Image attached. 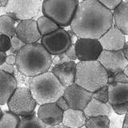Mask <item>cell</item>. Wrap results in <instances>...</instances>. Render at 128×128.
<instances>
[{"mask_svg":"<svg viewBox=\"0 0 128 128\" xmlns=\"http://www.w3.org/2000/svg\"><path fill=\"white\" fill-rule=\"evenodd\" d=\"M114 25L113 14L98 0L79 2L70 30L81 38L98 40Z\"/></svg>","mask_w":128,"mask_h":128,"instance_id":"1","label":"cell"},{"mask_svg":"<svg viewBox=\"0 0 128 128\" xmlns=\"http://www.w3.org/2000/svg\"><path fill=\"white\" fill-rule=\"evenodd\" d=\"M52 55L41 43L26 44L16 54L15 67L27 77H35L49 71Z\"/></svg>","mask_w":128,"mask_h":128,"instance_id":"2","label":"cell"},{"mask_svg":"<svg viewBox=\"0 0 128 128\" xmlns=\"http://www.w3.org/2000/svg\"><path fill=\"white\" fill-rule=\"evenodd\" d=\"M29 89L38 105L55 102L63 95L66 87L51 71L32 78Z\"/></svg>","mask_w":128,"mask_h":128,"instance_id":"3","label":"cell"},{"mask_svg":"<svg viewBox=\"0 0 128 128\" xmlns=\"http://www.w3.org/2000/svg\"><path fill=\"white\" fill-rule=\"evenodd\" d=\"M108 78L106 70L98 60L77 63L75 83L91 93L107 86Z\"/></svg>","mask_w":128,"mask_h":128,"instance_id":"4","label":"cell"},{"mask_svg":"<svg viewBox=\"0 0 128 128\" xmlns=\"http://www.w3.org/2000/svg\"><path fill=\"white\" fill-rule=\"evenodd\" d=\"M78 0H45L42 3L43 15L62 27L70 26L78 6Z\"/></svg>","mask_w":128,"mask_h":128,"instance_id":"5","label":"cell"},{"mask_svg":"<svg viewBox=\"0 0 128 128\" xmlns=\"http://www.w3.org/2000/svg\"><path fill=\"white\" fill-rule=\"evenodd\" d=\"M8 109L20 118L31 114L37 106L29 87L18 86L7 102Z\"/></svg>","mask_w":128,"mask_h":128,"instance_id":"6","label":"cell"},{"mask_svg":"<svg viewBox=\"0 0 128 128\" xmlns=\"http://www.w3.org/2000/svg\"><path fill=\"white\" fill-rule=\"evenodd\" d=\"M42 3L40 0H9L5 7L6 14L18 22L33 19L39 13Z\"/></svg>","mask_w":128,"mask_h":128,"instance_id":"7","label":"cell"},{"mask_svg":"<svg viewBox=\"0 0 128 128\" xmlns=\"http://www.w3.org/2000/svg\"><path fill=\"white\" fill-rule=\"evenodd\" d=\"M41 44L51 55L54 56L65 53L71 46L72 41L67 30L59 28L50 34L42 36Z\"/></svg>","mask_w":128,"mask_h":128,"instance_id":"8","label":"cell"},{"mask_svg":"<svg viewBox=\"0 0 128 128\" xmlns=\"http://www.w3.org/2000/svg\"><path fill=\"white\" fill-rule=\"evenodd\" d=\"M98 61L105 68L109 77L123 71L128 64L122 50L111 51L103 50L99 55Z\"/></svg>","mask_w":128,"mask_h":128,"instance_id":"9","label":"cell"},{"mask_svg":"<svg viewBox=\"0 0 128 128\" xmlns=\"http://www.w3.org/2000/svg\"><path fill=\"white\" fill-rule=\"evenodd\" d=\"M77 59L80 62L95 61L103 50L97 39L78 38L74 43Z\"/></svg>","mask_w":128,"mask_h":128,"instance_id":"10","label":"cell"},{"mask_svg":"<svg viewBox=\"0 0 128 128\" xmlns=\"http://www.w3.org/2000/svg\"><path fill=\"white\" fill-rule=\"evenodd\" d=\"M62 96L70 109L83 110L92 98V93L74 83L66 87Z\"/></svg>","mask_w":128,"mask_h":128,"instance_id":"11","label":"cell"},{"mask_svg":"<svg viewBox=\"0 0 128 128\" xmlns=\"http://www.w3.org/2000/svg\"><path fill=\"white\" fill-rule=\"evenodd\" d=\"M16 36L26 44H33L41 40L42 35L34 19L21 21L16 26Z\"/></svg>","mask_w":128,"mask_h":128,"instance_id":"12","label":"cell"},{"mask_svg":"<svg viewBox=\"0 0 128 128\" xmlns=\"http://www.w3.org/2000/svg\"><path fill=\"white\" fill-rule=\"evenodd\" d=\"M98 41L103 50L111 51L122 50L126 43V36L113 25L98 39Z\"/></svg>","mask_w":128,"mask_h":128,"instance_id":"13","label":"cell"},{"mask_svg":"<svg viewBox=\"0 0 128 128\" xmlns=\"http://www.w3.org/2000/svg\"><path fill=\"white\" fill-rule=\"evenodd\" d=\"M37 116L46 126H53L62 123L63 110L60 109L56 102L43 104L38 107Z\"/></svg>","mask_w":128,"mask_h":128,"instance_id":"14","label":"cell"},{"mask_svg":"<svg viewBox=\"0 0 128 128\" xmlns=\"http://www.w3.org/2000/svg\"><path fill=\"white\" fill-rule=\"evenodd\" d=\"M76 66L77 63L74 61H70L61 65H54L50 71L56 76L62 86L67 87L75 83Z\"/></svg>","mask_w":128,"mask_h":128,"instance_id":"15","label":"cell"},{"mask_svg":"<svg viewBox=\"0 0 128 128\" xmlns=\"http://www.w3.org/2000/svg\"><path fill=\"white\" fill-rule=\"evenodd\" d=\"M17 87V82L14 75L0 70V106L7 104Z\"/></svg>","mask_w":128,"mask_h":128,"instance_id":"16","label":"cell"},{"mask_svg":"<svg viewBox=\"0 0 128 128\" xmlns=\"http://www.w3.org/2000/svg\"><path fill=\"white\" fill-rule=\"evenodd\" d=\"M108 86V103L110 106L128 102V83L111 82Z\"/></svg>","mask_w":128,"mask_h":128,"instance_id":"17","label":"cell"},{"mask_svg":"<svg viewBox=\"0 0 128 128\" xmlns=\"http://www.w3.org/2000/svg\"><path fill=\"white\" fill-rule=\"evenodd\" d=\"M86 116L83 110L69 108L63 111L62 124L69 128H81L85 126Z\"/></svg>","mask_w":128,"mask_h":128,"instance_id":"18","label":"cell"},{"mask_svg":"<svg viewBox=\"0 0 128 128\" xmlns=\"http://www.w3.org/2000/svg\"><path fill=\"white\" fill-rule=\"evenodd\" d=\"M112 14L114 25L122 33L128 35V1H122Z\"/></svg>","mask_w":128,"mask_h":128,"instance_id":"19","label":"cell"},{"mask_svg":"<svg viewBox=\"0 0 128 128\" xmlns=\"http://www.w3.org/2000/svg\"><path fill=\"white\" fill-rule=\"evenodd\" d=\"M83 111L86 118L94 117V116L109 117L111 113V106L108 102L104 103L94 98H91Z\"/></svg>","mask_w":128,"mask_h":128,"instance_id":"20","label":"cell"},{"mask_svg":"<svg viewBox=\"0 0 128 128\" xmlns=\"http://www.w3.org/2000/svg\"><path fill=\"white\" fill-rule=\"evenodd\" d=\"M37 22V25L38 30L41 34L42 37V36H46L48 34H50L51 33L56 31L59 29V26L58 24H56L53 20L50 18L46 17V16L42 15L36 20Z\"/></svg>","mask_w":128,"mask_h":128,"instance_id":"21","label":"cell"},{"mask_svg":"<svg viewBox=\"0 0 128 128\" xmlns=\"http://www.w3.org/2000/svg\"><path fill=\"white\" fill-rule=\"evenodd\" d=\"M15 23L16 21L7 14L0 16V34L12 38L15 35Z\"/></svg>","mask_w":128,"mask_h":128,"instance_id":"22","label":"cell"},{"mask_svg":"<svg viewBox=\"0 0 128 128\" xmlns=\"http://www.w3.org/2000/svg\"><path fill=\"white\" fill-rule=\"evenodd\" d=\"M18 128H47L41 120L38 118L37 114L33 112L31 114L22 117L20 119Z\"/></svg>","mask_w":128,"mask_h":128,"instance_id":"23","label":"cell"},{"mask_svg":"<svg viewBox=\"0 0 128 128\" xmlns=\"http://www.w3.org/2000/svg\"><path fill=\"white\" fill-rule=\"evenodd\" d=\"M21 118L10 110L2 112L0 118V128H18Z\"/></svg>","mask_w":128,"mask_h":128,"instance_id":"24","label":"cell"},{"mask_svg":"<svg viewBox=\"0 0 128 128\" xmlns=\"http://www.w3.org/2000/svg\"><path fill=\"white\" fill-rule=\"evenodd\" d=\"M110 121L107 116H94L86 118L85 126L86 128H110Z\"/></svg>","mask_w":128,"mask_h":128,"instance_id":"25","label":"cell"},{"mask_svg":"<svg viewBox=\"0 0 128 128\" xmlns=\"http://www.w3.org/2000/svg\"><path fill=\"white\" fill-rule=\"evenodd\" d=\"M14 77L16 80V82H17L18 86H22V87H29L30 83L32 80L31 77H27V76L24 75L16 67L14 69Z\"/></svg>","mask_w":128,"mask_h":128,"instance_id":"26","label":"cell"},{"mask_svg":"<svg viewBox=\"0 0 128 128\" xmlns=\"http://www.w3.org/2000/svg\"><path fill=\"white\" fill-rule=\"evenodd\" d=\"M10 41H11V47H10V49L6 52V54L9 53V54H17L18 52L21 50L23 46H26V44L24 43L22 40H20L17 36H16V34L10 38Z\"/></svg>","mask_w":128,"mask_h":128,"instance_id":"27","label":"cell"},{"mask_svg":"<svg viewBox=\"0 0 128 128\" xmlns=\"http://www.w3.org/2000/svg\"><path fill=\"white\" fill-rule=\"evenodd\" d=\"M92 98H94L98 101L107 103L108 102V86H105L92 93Z\"/></svg>","mask_w":128,"mask_h":128,"instance_id":"28","label":"cell"},{"mask_svg":"<svg viewBox=\"0 0 128 128\" xmlns=\"http://www.w3.org/2000/svg\"><path fill=\"white\" fill-rule=\"evenodd\" d=\"M10 47H11L10 38L6 35L0 34V51L6 53L10 49Z\"/></svg>","mask_w":128,"mask_h":128,"instance_id":"29","label":"cell"},{"mask_svg":"<svg viewBox=\"0 0 128 128\" xmlns=\"http://www.w3.org/2000/svg\"><path fill=\"white\" fill-rule=\"evenodd\" d=\"M111 82H120V83H128V77L123 71L114 74L112 77L108 78V83Z\"/></svg>","mask_w":128,"mask_h":128,"instance_id":"30","label":"cell"},{"mask_svg":"<svg viewBox=\"0 0 128 128\" xmlns=\"http://www.w3.org/2000/svg\"><path fill=\"white\" fill-rule=\"evenodd\" d=\"M99 2L107 10H114L122 2V0H100Z\"/></svg>","mask_w":128,"mask_h":128,"instance_id":"31","label":"cell"},{"mask_svg":"<svg viewBox=\"0 0 128 128\" xmlns=\"http://www.w3.org/2000/svg\"><path fill=\"white\" fill-rule=\"evenodd\" d=\"M71 60L65 54V53L54 55V57H52V64H54V65H61V64L69 62Z\"/></svg>","mask_w":128,"mask_h":128,"instance_id":"32","label":"cell"},{"mask_svg":"<svg viewBox=\"0 0 128 128\" xmlns=\"http://www.w3.org/2000/svg\"><path fill=\"white\" fill-rule=\"evenodd\" d=\"M111 109L118 114H125L128 111V102L120 104V105L111 106Z\"/></svg>","mask_w":128,"mask_h":128,"instance_id":"33","label":"cell"},{"mask_svg":"<svg viewBox=\"0 0 128 128\" xmlns=\"http://www.w3.org/2000/svg\"><path fill=\"white\" fill-rule=\"evenodd\" d=\"M65 54L71 60V61H74V60L77 59V55H76V52H75L74 43L71 44V46L68 48V50L65 52Z\"/></svg>","mask_w":128,"mask_h":128,"instance_id":"34","label":"cell"},{"mask_svg":"<svg viewBox=\"0 0 128 128\" xmlns=\"http://www.w3.org/2000/svg\"><path fill=\"white\" fill-rule=\"evenodd\" d=\"M55 102H56V104H57L58 106L60 108V109L62 110L63 111H65V110H68L70 108L69 107V105H68V103L66 102V100L64 98L63 96L60 97Z\"/></svg>","mask_w":128,"mask_h":128,"instance_id":"35","label":"cell"},{"mask_svg":"<svg viewBox=\"0 0 128 128\" xmlns=\"http://www.w3.org/2000/svg\"><path fill=\"white\" fill-rule=\"evenodd\" d=\"M14 69H15V66H11L9 64H6V62L3 64V65L0 66V70L5 71L6 73L14 75Z\"/></svg>","mask_w":128,"mask_h":128,"instance_id":"36","label":"cell"},{"mask_svg":"<svg viewBox=\"0 0 128 128\" xmlns=\"http://www.w3.org/2000/svg\"><path fill=\"white\" fill-rule=\"evenodd\" d=\"M6 63L11 66H15L16 64V54H7Z\"/></svg>","mask_w":128,"mask_h":128,"instance_id":"37","label":"cell"},{"mask_svg":"<svg viewBox=\"0 0 128 128\" xmlns=\"http://www.w3.org/2000/svg\"><path fill=\"white\" fill-rule=\"evenodd\" d=\"M6 57H7L6 53H5V52L0 51V66L3 65V64L6 62Z\"/></svg>","mask_w":128,"mask_h":128,"instance_id":"38","label":"cell"},{"mask_svg":"<svg viewBox=\"0 0 128 128\" xmlns=\"http://www.w3.org/2000/svg\"><path fill=\"white\" fill-rule=\"evenodd\" d=\"M122 52H123V54L124 55H125V57L126 58V60L128 61V42H126L125 43V45H124L123 48H122Z\"/></svg>","mask_w":128,"mask_h":128,"instance_id":"39","label":"cell"},{"mask_svg":"<svg viewBox=\"0 0 128 128\" xmlns=\"http://www.w3.org/2000/svg\"><path fill=\"white\" fill-rule=\"evenodd\" d=\"M122 128H128V111L125 114V118H124V120H123Z\"/></svg>","mask_w":128,"mask_h":128,"instance_id":"40","label":"cell"},{"mask_svg":"<svg viewBox=\"0 0 128 128\" xmlns=\"http://www.w3.org/2000/svg\"><path fill=\"white\" fill-rule=\"evenodd\" d=\"M8 3V0H0V8L6 7Z\"/></svg>","mask_w":128,"mask_h":128,"instance_id":"41","label":"cell"},{"mask_svg":"<svg viewBox=\"0 0 128 128\" xmlns=\"http://www.w3.org/2000/svg\"><path fill=\"white\" fill-rule=\"evenodd\" d=\"M47 128H69V127H67L66 126H64L62 125V124H59V125H56V126H49V127H47Z\"/></svg>","mask_w":128,"mask_h":128,"instance_id":"42","label":"cell"},{"mask_svg":"<svg viewBox=\"0 0 128 128\" xmlns=\"http://www.w3.org/2000/svg\"><path fill=\"white\" fill-rule=\"evenodd\" d=\"M123 72L125 73V74L128 77V64H127V66L125 67V69H124V70H123Z\"/></svg>","mask_w":128,"mask_h":128,"instance_id":"43","label":"cell"},{"mask_svg":"<svg viewBox=\"0 0 128 128\" xmlns=\"http://www.w3.org/2000/svg\"><path fill=\"white\" fill-rule=\"evenodd\" d=\"M2 114V110H1V108H0V118H1Z\"/></svg>","mask_w":128,"mask_h":128,"instance_id":"44","label":"cell"}]
</instances>
